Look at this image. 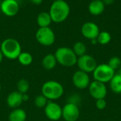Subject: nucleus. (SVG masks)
Here are the masks:
<instances>
[{
  "mask_svg": "<svg viewBox=\"0 0 121 121\" xmlns=\"http://www.w3.org/2000/svg\"><path fill=\"white\" fill-rule=\"evenodd\" d=\"M70 13L69 4L64 0H57L50 6L49 14L52 21L55 23H61L65 21Z\"/></svg>",
  "mask_w": 121,
  "mask_h": 121,
  "instance_id": "nucleus-1",
  "label": "nucleus"
},
{
  "mask_svg": "<svg viewBox=\"0 0 121 121\" xmlns=\"http://www.w3.org/2000/svg\"><path fill=\"white\" fill-rule=\"evenodd\" d=\"M42 94L50 101L60 98L64 94L62 85L57 81L50 80L45 81L41 88Z\"/></svg>",
  "mask_w": 121,
  "mask_h": 121,
  "instance_id": "nucleus-2",
  "label": "nucleus"
},
{
  "mask_svg": "<svg viewBox=\"0 0 121 121\" xmlns=\"http://www.w3.org/2000/svg\"><path fill=\"white\" fill-rule=\"evenodd\" d=\"M4 57L9 60H16L22 52L20 43L15 39L8 38L4 39L0 46Z\"/></svg>",
  "mask_w": 121,
  "mask_h": 121,
  "instance_id": "nucleus-3",
  "label": "nucleus"
},
{
  "mask_svg": "<svg viewBox=\"0 0 121 121\" xmlns=\"http://www.w3.org/2000/svg\"><path fill=\"white\" fill-rule=\"evenodd\" d=\"M54 55L57 63L62 66L72 67L77 64L78 57L75 55L72 48L65 46L60 47L56 50Z\"/></svg>",
  "mask_w": 121,
  "mask_h": 121,
  "instance_id": "nucleus-4",
  "label": "nucleus"
},
{
  "mask_svg": "<svg viewBox=\"0 0 121 121\" xmlns=\"http://www.w3.org/2000/svg\"><path fill=\"white\" fill-rule=\"evenodd\" d=\"M115 74V71L112 69L108 64L105 63L97 66L93 72L94 81H97L104 83L110 82Z\"/></svg>",
  "mask_w": 121,
  "mask_h": 121,
  "instance_id": "nucleus-5",
  "label": "nucleus"
},
{
  "mask_svg": "<svg viewBox=\"0 0 121 121\" xmlns=\"http://www.w3.org/2000/svg\"><path fill=\"white\" fill-rule=\"evenodd\" d=\"M37 41L42 46H50L55 41V34L50 27L39 28L35 34Z\"/></svg>",
  "mask_w": 121,
  "mask_h": 121,
  "instance_id": "nucleus-6",
  "label": "nucleus"
},
{
  "mask_svg": "<svg viewBox=\"0 0 121 121\" xmlns=\"http://www.w3.org/2000/svg\"><path fill=\"white\" fill-rule=\"evenodd\" d=\"M77 65L80 71L86 73H93L98 66L96 59L93 56L87 54L78 57Z\"/></svg>",
  "mask_w": 121,
  "mask_h": 121,
  "instance_id": "nucleus-7",
  "label": "nucleus"
},
{
  "mask_svg": "<svg viewBox=\"0 0 121 121\" xmlns=\"http://www.w3.org/2000/svg\"><path fill=\"white\" fill-rule=\"evenodd\" d=\"M44 113L50 121H57L62 118V108L58 103L49 101L44 108Z\"/></svg>",
  "mask_w": 121,
  "mask_h": 121,
  "instance_id": "nucleus-8",
  "label": "nucleus"
},
{
  "mask_svg": "<svg viewBox=\"0 0 121 121\" xmlns=\"http://www.w3.org/2000/svg\"><path fill=\"white\" fill-rule=\"evenodd\" d=\"M88 88L90 95L96 100L105 98L107 95V88L104 83L94 81L90 83Z\"/></svg>",
  "mask_w": 121,
  "mask_h": 121,
  "instance_id": "nucleus-9",
  "label": "nucleus"
},
{
  "mask_svg": "<svg viewBox=\"0 0 121 121\" xmlns=\"http://www.w3.org/2000/svg\"><path fill=\"white\" fill-rule=\"evenodd\" d=\"M79 106L74 103H67L62 108V118L65 121H77L79 118Z\"/></svg>",
  "mask_w": 121,
  "mask_h": 121,
  "instance_id": "nucleus-10",
  "label": "nucleus"
},
{
  "mask_svg": "<svg viewBox=\"0 0 121 121\" xmlns=\"http://www.w3.org/2000/svg\"><path fill=\"white\" fill-rule=\"evenodd\" d=\"M72 82L74 86L79 89H85L90 84V78L88 73L80 70L77 71L72 76Z\"/></svg>",
  "mask_w": 121,
  "mask_h": 121,
  "instance_id": "nucleus-11",
  "label": "nucleus"
},
{
  "mask_svg": "<svg viewBox=\"0 0 121 121\" xmlns=\"http://www.w3.org/2000/svg\"><path fill=\"white\" fill-rule=\"evenodd\" d=\"M0 9L6 16H14L19 11V4L16 0H4L1 3Z\"/></svg>",
  "mask_w": 121,
  "mask_h": 121,
  "instance_id": "nucleus-12",
  "label": "nucleus"
},
{
  "mask_svg": "<svg viewBox=\"0 0 121 121\" xmlns=\"http://www.w3.org/2000/svg\"><path fill=\"white\" fill-rule=\"evenodd\" d=\"M82 35L88 39H96L100 33L99 28L94 22H86L82 26Z\"/></svg>",
  "mask_w": 121,
  "mask_h": 121,
  "instance_id": "nucleus-13",
  "label": "nucleus"
},
{
  "mask_svg": "<svg viewBox=\"0 0 121 121\" xmlns=\"http://www.w3.org/2000/svg\"><path fill=\"white\" fill-rule=\"evenodd\" d=\"M23 102V94L17 91L10 93L6 98V104L12 109L19 108Z\"/></svg>",
  "mask_w": 121,
  "mask_h": 121,
  "instance_id": "nucleus-14",
  "label": "nucleus"
},
{
  "mask_svg": "<svg viewBox=\"0 0 121 121\" xmlns=\"http://www.w3.org/2000/svg\"><path fill=\"white\" fill-rule=\"evenodd\" d=\"M88 9L90 14L94 16H97L103 13L105 9V5L102 0H93L89 4Z\"/></svg>",
  "mask_w": 121,
  "mask_h": 121,
  "instance_id": "nucleus-15",
  "label": "nucleus"
},
{
  "mask_svg": "<svg viewBox=\"0 0 121 121\" xmlns=\"http://www.w3.org/2000/svg\"><path fill=\"white\" fill-rule=\"evenodd\" d=\"M57 63V62L56 58L55 55L52 53H48L45 55L42 59V66L47 71L52 70L56 66Z\"/></svg>",
  "mask_w": 121,
  "mask_h": 121,
  "instance_id": "nucleus-16",
  "label": "nucleus"
},
{
  "mask_svg": "<svg viewBox=\"0 0 121 121\" xmlns=\"http://www.w3.org/2000/svg\"><path fill=\"white\" fill-rule=\"evenodd\" d=\"M37 24L39 28H44V27H49L52 23V19L49 12H40L37 16Z\"/></svg>",
  "mask_w": 121,
  "mask_h": 121,
  "instance_id": "nucleus-17",
  "label": "nucleus"
},
{
  "mask_svg": "<svg viewBox=\"0 0 121 121\" xmlns=\"http://www.w3.org/2000/svg\"><path fill=\"white\" fill-rule=\"evenodd\" d=\"M27 115L26 111L20 108L13 109L9 115V121H26Z\"/></svg>",
  "mask_w": 121,
  "mask_h": 121,
  "instance_id": "nucleus-18",
  "label": "nucleus"
},
{
  "mask_svg": "<svg viewBox=\"0 0 121 121\" xmlns=\"http://www.w3.org/2000/svg\"><path fill=\"white\" fill-rule=\"evenodd\" d=\"M110 87L111 91L116 93H121V76L119 74H115L110 81Z\"/></svg>",
  "mask_w": 121,
  "mask_h": 121,
  "instance_id": "nucleus-19",
  "label": "nucleus"
},
{
  "mask_svg": "<svg viewBox=\"0 0 121 121\" xmlns=\"http://www.w3.org/2000/svg\"><path fill=\"white\" fill-rule=\"evenodd\" d=\"M17 59L18 62L22 66H30L33 63V56L30 53L26 52V51H22L18 56Z\"/></svg>",
  "mask_w": 121,
  "mask_h": 121,
  "instance_id": "nucleus-20",
  "label": "nucleus"
},
{
  "mask_svg": "<svg viewBox=\"0 0 121 121\" xmlns=\"http://www.w3.org/2000/svg\"><path fill=\"white\" fill-rule=\"evenodd\" d=\"M72 50L75 55L77 57H80L82 56H84L86 54V45L82 42V41H77L76 42L72 48Z\"/></svg>",
  "mask_w": 121,
  "mask_h": 121,
  "instance_id": "nucleus-21",
  "label": "nucleus"
},
{
  "mask_svg": "<svg viewBox=\"0 0 121 121\" xmlns=\"http://www.w3.org/2000/svg\"><path fill=\"white\" fill-rule=\"evenodd\" d=\"M16 87H17V91H18L21 94H26L28 93V91H29L30 84L26 79L22 78L17 82Z\"/></svg>",
  "mask_w": 121,
  "mask_h": 121,
  "instance_id": "nucleus-22",
  "label": "nucleus"
},
{
  "mask_svg": "<svg viewBox=\"0 0 121 121\" xmlns=\"http://www.w3.org/2000/svg\"><path fill=\"white\" fill-rule=\"evenodd\" d=\"M96 39H97L98 44H100L101 45H106V44H108L111 41V36L107 31H101L98 35Z\"/></svg>",
  "mask_w": 121,
  "mask_h": 121,
  "instance_id": "nucleus-23",
  "label": "nucleus"
},
{
  "mask_svg": "<svg viewBox=\"0 0 121 121\" xmlns=\"http://www.w3.org/2000/svg\"><path fill=\"white\" fill-rule=\"evenodd\" d=\"M48 101H49L43 94H40V95H38L35 97V101H34V103L37 108H44L45 107V106L48 104Z\"/></svg>",
  "mask_w": 121,
  "mask_h": 121,
  "instance_id": "nucleus-24",
  "label": "nucleus"
},
{
  "mask_svg": "<svg viewBox=\"0 0 121 121\" xmlns=\"http://www.w3.org/2000/svg\"><path fill=\"white\" fill-rule=\"evenodd\" d=\"M107 64L112 69L116 71V69H119L121 66V59L118 56H113L109 59Z\"/></svg>",
  "mask_w": 121,
  "mask_h": 121,
  "instance_id": "nucleus-25",
  "label": "nucleus"
},
{
  "mask_svg": "<svg viewBox=\"0 0 121 121\" xmlns=\"http://www.w3.org/2000/svg\"><path fill=\"white\" fill-rule=\"evenodd\" d=\"M96 107L97 108V109H99V110H100V111L104 110V109L106 108V101L105 98L96 100Z\"/></svg>",
  "mask_w": 121,
  "mask_h": 121,
  "instance_id": "nucleus-26",
  "label": "nucleus"
},
{
  "mask_svg": "<svg viewBox=\"0 0 121 121\" xmlns=\"http://www.w3.org/2000/svg\"><path fill=\"white\" fill-rule=\"evenodd\" d=\"M80 102V97L79 95H77V94H74V95H72L69 97V101L68 103H74L75 105H77L79 104V103Z\"/></svg>",
  "mask_w": 121,
  "mask_h": 121,
  "instance_id": "nucleus-27",
  "label": "nucleus"
},
{
  "mask_svg": "<svg viewBox=\"0 0 121 121\" xmlns=\"http://www.w3.org/2000/svg\"><path fill=\"white\" fill-rule=\"evenodd\" d=\"M102 1H103V3L104 4L105 6L106 5L108 6V5H111L114 2V0H102Z\"/></svg>",
  "mask_w": 121,
  "mask_h": 121,
  "instance_id": "nucleus-28",
  "label": "nucleus"
},
{
  "mask_svg": "<svg viewBox=\"0 0 121 121\" xmlns=\"http://www.w3.org/2000/svg\"><path fill=\"white\" fill-rule=\"evenodd\" d=\"M29 1H30L31 3L35 4V5H39L41 4L43 2V0H28Z\"/></svg>",
  "mask_w": 121,
  "mask_h": 121,
  "instance_id": "nucleus-29",
  "label": "nucleus"
},
{
  "mask_svg": "<svg viewBox=\"0 0 121 121\" xmlns=\"http://www.w3.org/2000/svg\"><path fill=\"white\" fill-rule=\"evenodd\" d=\"M28 99H29V96L28 95V93L23 94V102H26V101H28Z\"/></svg>",
  "mask_w": 121,
  "mask_h": 121,
  "instance_id": "nucleus-30",
  "label": "nucleus"
},
{
  "mask_svg": "<svg viewBox=\"0 0 121 121\" xmlns=\"http://www.w3.org/2000/svg\"><path fill=\"white\" fill-rule=\"evenodd\" d=\"M91 44H94V45H96V44H98V41H97V39H91Z\"/></svg>",
  "mask_w": 121,
  "mask_h": 121,
  "instance_id": "nucleus-31",
  "label": "nucleus"
},
{
  "mask_svg": "<svg viewBox=\"0 0 121 121\" xmlns=\"http://www.w3.org/2000/svg\"><path fill=\"white\" fill-rule=\"evenodd\" d=\"M3 58H4V56H3V53H2L1 51L0 50V63L2 62V61H3Z\"/></svg>",
  "mask_w": 121,
  "mask_h": 121,
  "instance_id": "nucleus-32",
  "label": "nucleus"
},
{
  "mask_svg": "<svg viewBox=\"0 0 121 121\" xmlns=\"http://www.w3.org/2000/svg\"><path fill=\"white\" fill-rule=\"evenodd\" d=\"M118 74H119V75H121V66L120 67V68L118 69Z\"/></svg>",
  "mask_w": 121,
  "mask_h": 121,
  "instance_id": "nucleus-33",
  "label": "nucleus"
},
{
  "mask_svg": "<svg viewBox=\"0 0 121 121\" xmlns=\"http://www.w3.org/2000/svg\"><path fill=\"white\" fill-rule=\"evenodd\" d=\"M1 83H0V92H1Z\"/></svg>",
  "mask_w": 121,
  "mask_h": 121,
  "instance_id": "nucleus-34",
  "label": "nucleus"
},
{
  "mask_svg": "<svg viewBox=\"0 0 121 121\" xmlns=\"http://www.w3.org/2000/svg\"><path fill=\"white\" fill-rule=\"evenodd\" d=\"M1 2L0 1V7H1Z\"/></svg>",
  "mask_w": 121,
  "mask_h": 121,
  "instance_id": "nucleus-35",
  "label": "nucleus"
},
{
  "mask_svg": "<svg viewBox=\"0 0 121 121\" xmlns=\"http://www.w3.org/2000/svg\"><path fill=\"white\" fill-rule=\"evenodd\" d=\"M52 1H57V0H52Z\"/></svg>",
  "mask_w": 121,
  "mask_h": 121,
  "instance_id": "nucleus-36",
  "label": "nucleus"
},
{
  "mask_svg": "<svg viewBox=\"0 0 121 121\" xmlns=\"http://www.w3.org/2000/svg\"><path fill=\"white\" fill-rule=\"evenodd\" d=\"M2 1H4V0H2Z\"/></svg>",
  "mask_w": 121,
  "mask_h": 121,
  "instance_id": "nucleus-37",
  "label": "nucleus"
}]
</instances>
